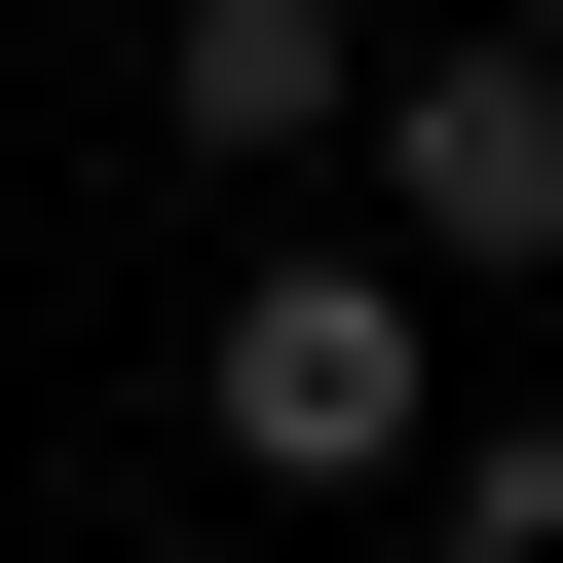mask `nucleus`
<instances>
[{"instance_id":"nucleus-3","label":"nucleus","mask_w":563,"mask_h":563,"mask_svg":"<svg viewBox=\"0 0 563 563\" xmlns=\"http://www.w3.org/2000/svg\"><path fill=\"white\" fill-rule=\"evenodd\" d=\"M151 113H188V151H339V113H376V0H188Z\"/></svg>"},{"instance_id":"nucleus-2","label":"nucleus","mask_w":563,"mask_h":563,"mask_svg":"<svg viewBox=\"0 0 563 563\" xmlns=\"http://www.w3.org/2000/svg\"><path fill=\"white\" fill-rule=\"evenodd\" d=\"M376 188H413V263H563V38H413Z\"/></svg>"},{"instance_id":"nucleus-4","label":"nucleus","mask_w":563,"mask_h":563,"mask_svg":"<svg viewBox=\"0 0 563 563\" xmlns=\"http://www.w3.org/2000/svg\"><path fill=\"white\" fill-rule=\"evenodd\" d=\"M451 563H563V451H451Z\"/></svg>"},{"instance_id":"nucleus-1","label":"nucleus","mask_w":563,"mask_h":563,"mask_svg":"<svg viewBox=\"0 0 563 563\" xmlns=\"http://www.w3.org/2000/svg\"><path fill=\"white\" fill-rule=\"evenodd\" d=\"M188 413H225L263 488H376V451H413V301H376V263H263V301L188 339Z\"/></svg>"}]
</instances>
